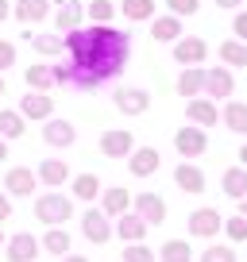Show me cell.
<instances>
[{
    "mask_svg": "<svg viewBox=\"0 0 247 262\" xmlns=\"http://www.w3.org/2000/svg\"><path fill=\"white\" fill-rule=\"evenodd\" d=\"M186 120L197 123V127H216L220 108H216V100H209V97H193L190 104H186Z\"/></svg>",
    "mask_w": 247,
    "mask_h": 262,
    "instance_id": "5bb4252c",
    "label": "cell"
},
{
    "mask_svg": "<svg viewBox=\"0 0 247 262\" xmlns=\"http://www.w3.org/2000/svg\"><path fill=\"white\" fill-rule=\"evenodd\" d=\"M132 205H135V212H139L147 224H166V201L158 193H139Z\"/></svg>",
    "mask_w": 247,
    "mask_h": 262,
    "instance_id": "ac0fdd59",
    "label": "cell"
},
{
    "mask_svg": "<svg viewBox=\"0 0 247 262\" xmlns=\"http://www.w3.org/2000/svg\"><path fill=\"white\" fill-rule=\"evenodd\" d=\"M8 16H12V4H8V0H0V24H4Z\"/></svg>",
    "mask_w": 247,
    "mask_h": 262,
    "instance_id": "ee69618b",
    "label": "cell"
},
{
    "mask_svg": "<svg viewBox=\"0 0 247 262\" xmlns=\"http://www.w3.org/2000/svg\"><path fill=\"white\" fill-rule=\"evenodd\" d=\"M201 262H236V251L232 247H209V251H201Z\"/></svg>",
    "mask_w": 247,
    "mask_h": 262,
    "instance_id": "74e56055",
    "label": "cell"
},
{
    "mask_svg": "<svg viewBox=\"0 0 247 262\" xmlns=\"http://www.w3.org/2000/svg\"><path fill=\"white\" fill-rule=\"evenodd\" d=\"M8 66H16V42L0 39V74H4Z\"/></svg>",
    "mask_w": 247,
    "mask_h": 262,
    "instance_id": "ab89813d",
    "label": "cell"
},
{
    "mask_svg": "<svg viewBox=\"0 0 247 262\" xmlns=\"http://www.w3.org/2000/svg\"><path fill=\"white\" fill-rule=\"evenodd\" d=\"M243 0H216V8H239Z\"/></svg>",
    "mask_w": 247,
    "mask_h": 262,
    "instance_id": "bcb514c9",
    "label": "cell"
},
{
    "mask_svg": "<svg viewBox=\"0 0 247 262\" xmlns=\"http://www.w3.org/2000/svg\"><path fill=\"white\" fill-rule=\"evenodd\" d=\"M4 93H8V81H4V77H0V97H4Z\"/></svg>",
    "mask_w": 247,
    "mask_h": 262,
    "instance_id": "f907efd6",
    "label": "cell"
},
{
    "mask_svg": "<svg viewBox=\"0 0 247 262\" xmlns=\"http://www.w3.org/2000/svg\"><path fill=\"white\" fill-rule=\"evenodd\" d=\"M158 258L162 262H193V247L186 243V239H166Z\"/></svg>",
    "mask_w": 247,
    "mask_h": 262,
    "instance_id": "d6a6232c",
    "label": "cell"
},
{
    "mask_svg": "<svg viewBox=\"0 0 247 262\" xmlns=\"http://www.w3.org/2000/svg\"><path fill=\"white\" fill-rule=\"evenodd\" d=\"M24 131H27L24 112H12V108L0 112V139H24Z\"/></svg>",
    "mask_w": 247,
    "mask_h": 262,
    "instance_id": "83f0119b",
    "label": "cell"
},
{
    "mask_svg": "<svg viewBox=\"0 0 247 262\" xmlns=\"http://www.w3.org/2000/svg\"><path fill=\"white\" fill-rule=\"evenodd\" d=\"M132 147H135V139H132L128 127H108L105 135H100V155L105 158H128Z\"/></svg>",
    "mask_w": 247,
    "mask_h": 262,
    "instance_id": "ba28073f",
    "label": "cell"
},
{
    "mask_svg": "<svg viewBox=\"0 0 247 262\" xmlns=\"http://www.w3.org/2000/svg\"><path fill=\"white\" fill-rule=\"evenodd\" d=\"M4 158H8V143L0 139V162H4Z\"/></svg>",
    "mask_w": 247,
    "mask_h": 262,
    "instance_id": "c3c4849f",
    "label": "cell"
},
{
    "mask_svg": "<svg viewBox=\"0 0 247 262\" xmlns=\"http://www.w3.org/2000/svg\"><path fill=\"white\" fill-rule=\"evenodd\" d=\"M0 247H4V228H0Z\"/></svg>",
    "mask_w": 247,
    "mask_h": 262,
    "instance_id": "816d5d0a",
    "label": "cell"
},
{
    "mask_svg": "<svg viewBox=\"0 0 247 262\" xmlns=\"http://www.w3.org/2000/svg\"><path fill=\"white\" fill-rule=\"evenodd\" d=\"M224 235H228L232 243H247V216H232V220H224Z\"/></svg>",
    "mask_w": 247,
    "mask_h": 262,
    "instance_id": "d590c367",
    "label": "cell"
},
{
    "mask_svg": "<svg viewBox=\"0 0 247 262\" xmlns=\"http://www.w3.org/2000/svg\"><path fill=\"white\" fill-rule=\"evenodd\" d=\"M220 62H224V66H247V42H243V39L220 42Z\"/></svg>",
    "mask_w": 247,
    "mask_h": 262,
    "instance_id": "836d02e7",
    "label": "cell"
},
{
    "mask_svg": "<svg viewBox=\"0 0 247 262\" xmlns=\"http://www.w3.org/2000/svg\"><path fill=\"white\" fill-rule=\"evenodd\" d=\"M0 220H12V196L0 193Z\"/></svg>",
    "mask_w": 247,
    "mask_h": 262,
    "instance_id": "7bdbcfd3",
    "label": "cell"
},
{
    "mask_svg": "<svg viewBox=\"0 0 247 262\" xmlns=\"http://www.w3.org/2000/svg\"><path fill=\"white\" fill-rule=\"evenodd\" d=\"M70 216H74V201H70L66 193H43L39 201H35V220L47 224V228H54V224H66Z\"/></svg>",
    "mask_w": 247,
    "mask_h": 262,
    "instance_id": "7a4b0ae2",
    "label": "cell"
},
{
    "mask_svg": "<svg viewBox=\"0 0 247 262\" xmlns=\"http://www.w3.org/2000/svg\"><path fill=\"white\" fill-rule=\"evenodd\" d=\"M39 181L47 189L66 185V181H70V166L62 162V158H43V162H39Z\"/></svg>",
    "mask_w": 247,
    "mask_h": 262,
    "instance_id": "44dd1931",
    "label": "cell"
},
{
    "mask_svg": "<svg viewBox=\"0 0 247 262\" xmlns=\"http://www.w3.org/2000/svg\"><path fill=\"white\" fill-rule=\"evenodd\" d=\"M232 89H236V77H232L228 66H213V70H205V93H201V97L224 100V97H232Z\"/></svg>",
    "mask_w": 247,
    "mask_h": 262,
    "instance_id": "8992f818",
    "label": "cell"
},
{
    "mask_svg": "<svg viewBox=\"0 0 247 262\" xmlns=\"http://www.w3.org/2000/svg\"><path fill=\"white\" fill-rule=\"evenodd\" d=\"M151 39L155 42H174V39H181V16H155L151 19Z\"/></svg>",
    "mask_w": 247,
    "mask_h": 262,
    "instance_id": "cb8c5ba5",
    "label": "cell"
},
{
    "mask_svg": "<svg viewBox=\"0 0 247 262\" xmlns=\"http://www.w3.org/2000/svg\"><path fill=\"white\" fill-rule=\"evenodd\" d=\"M12 16L19 24H43L50 16V0H16L12 4Z\"/></svg>",
    "mask_w": 247,
    "mask_h": 262,
    "instance_id": "ffe728a7",
    "label": "cell"
},
{
    "mask_svg": "<svg viewBox=\"0 0 247 262\" xmlns=\"http://www.w3.org/2000/svg\"><path fill=\"white\" fill-rule=\"evenodd\" d=\"M81 235L89 239V243L105 247L108 239H112V224H108V216L100 212V208H89V212L81 216Z\"/></svg>",
    "mask_w": 247,
    "mask_h": 262,
    "instance_id": "30bf717a",
    "label": "cell"
},
{
    "mask_svg": "<svg viewBox=\"0 0 247 262\" xmlns=\"http://www.w3.org/2000/svg\"><path fill=\"white\" fill-rule=\"evenodd\" d=\"M174 147H178L181 158H201V155L209 150L205 127H197V123H190V127H178V135H174Z\"/></svg>",
    "mask_w": 247,
    "mask_h": 262,
    "instance_id": "3957f363",
    "label": "cell"
},
{
    "mask_svg": "<svg viewBox=\"0 0 247 262\" xmlns=\"http://www.w3.org/2000/svg\"><path fill=\"white\" fill-rule=\"evenodd\" d=\"M35 170H27V166H12L8 173H0V185L8 189V196H31L35 193Z\"/></svg>",
    "mask_w": 247,
    "mask_h": 262,
    "instance_id": "9c48e42d",
    "label": "cell"
},
{
    "mask_svg": "<svg viewBox=\"0 0 247 262\" xmlns=\"http://www.w3.org/2000/svg\"><path fill=\"white\" fill-rule=\"evenodd\" d=\"M54 70V85H70V66H50Z\"/></svg>",
    "mask_w": 247,
    "mask_h": 262,
    "instance_id": "b9f144b4",
    "label": "cell"
},
{
    "mask_svg": "<svg viewBox=\"0 0 247 262\" xmlns=\"http://www.w3.org/2000/svg\"><path fill=\"white\" fill-rule=\"evenodd\" d=\"M43 143H47V147H74L77 143V127L70 120L50 116V120H43Z\"/></svg>",
    "mask_w": 247,
    "mask_h": 262,
    "instance_id": "52a82bcc",
    "label": "cell"
},
{
    "mask_svg": "<svg viewBox=\"0 0 247 262\" xmlns=\"http://www.w3.org/2000/svg\"><path fill=\"white\" fill-rule=\"evenodd\" d=\"M85 16H89L93 24H112L116 4H112V0H93V4H85Z\"/></svg>",
    "mask_w": 247,
    "mask_h": 262,
    "instance_id": "e575fe53",
    "label": "cell"
},
{
    "mask_svg": "<svg viewBox=\"0 0 247 262\" xmlns=\"http://www.w3.org/2000/svg\"><path fill=\"white\" fill-rule=\"evenodd\" d=\"M239 216H247V196H239Z\"/></svg>",
    "mask_w": 247,
    "mask_h": 262,
    "instance_id": "681fc988",
    "label": "cell"
},
{
    "mask_svg": "<svg viewBox=\"0 0 247 262\" xmlns=\"http://www.w3.org/2000/svg\"><path fill=\"white\" fill-rule=\"evenodd\" d=\"M166 8H170L174 16H197L201 0H166Z\"/></svg>",
    "mask_w": 247,
    "mask_h": 262,
    "instance_id": "f35d334b",
    "label": "cell"
},
{
    "mask_svg": "<svg viewBox=\"0 0 247 262\" xmlns=\"http://www.w3.org/2000/svg\"><path fill=\"white\" fill-rule=\"evenodd\" d=\"M147 228L151 224L143 220L139 212H123V216H116V235L123 239V243H143V239H147Z\"/></svg>",
    "mask_w": 247,
    "mask_h": 262,
    "instance_id": "9a60e30c",
    "label": "cell"
},
{
    "mask_svg": "<svg viewBox=\"0 0 247 262\" xmlns=\"http://www.w3.org/2000/svg\"><path fill=\"white\" fill-rule=\"evenodd\" d=\"M205 93V66H181L178 77V97H201Z\"/></svg>",
    "mask_w": 247,
    "mask_h": 262,
    "instance_id": "d6986e66",
    "label": "cell"
},
{
    "mask_svg": "<svg viewBox=\"0 0 247 262\" xmlns=\"http://www.w3.org/2000/svg\"><path fill=\"white\" fill-rule=\"evenodd\" d=\"M31 47H35V54H43V58H58L62 50H66V35H62V31H54V35H31Z\"/></svg>",
    "mask_w": 247,
    "mask_h": 262,
    "instance_id": "4316f807",
    "label": "cell"
},
{
    "mask_svg": "<svg viewBox=\"0 0 247 262\" xmlns=\"http://www.w3.org/2000/svg\"><path fill=\"white\" fill-rule=\"evenodd\" d=\"M123 262H155V251L143 243H128L123 247Z\"/></svg>",
    "mask_w": 247,
    "mask_h": 262,
    "instance_id": "8d00e7d4",
    "label": "cell"
},
{
    "mask_svg": "<svg viewBox=\"0 0 247 262\" xmlns=\"http://www.w3.org/2000/svg\"><path fill=\"white\" fill-rule=\"evenodd\" d=\"M66 50H70V85L74 89H97V85L112 81L128 66L132 54V39L116 31L112 24H93V27H74L66 31Z\"/></svg>",
    "mask_w": 247,
    "mask_h": 262,
    "instance_id": "6da1fadb",
    "label": "cell"
},
{
    "mask_svg": "<svg viewBox=\"0 0 247 262\" xmlns=\"http://www.w3.org/2000/svg\"><path fill=\"white\" fill-rule=\"evenodd\" d=\"M19 112H24V120H50L54 116V97H47V93H39V89H31L24 100H19Z\"/></svg>",
    "mask_w": 247,
    "mask_h": 262,
    "instance_id": "4fadbf2b",
    "label": "cell"
},
{
    "mask_svg": "<svg viewBox=\"0 0 247 262\" xmlns=\"http://www.w3.org/2000/svg\"><path fill=\"white\" fill-rule=\"evenodd\" d=\"M224 231V216L216 212V208H197V212H190V235L193 239H213Z\"/></svg>",
    "mask_w": 247,
    "mask_h": 262,
    "instance_id": "5b68a950",
    "label": "cell"
},
{
    "mask_svg": "<svg viewBox=\"0 0 247 262\" xmlns=\"http://www.w3.org/2000/svg\"><path fill=\"white\" fill-rule=\"evenodd\" d=\"M158 166H162V155H158L155 147H132V155H128V170H132V178H151Z\"/></svg>",
    "mask_w": 247,
    "mask_h": 262,
    "instance_id": "8fae6325",
    "label": "cell"
},
{
    "mask_svg": "<svg viewBox=\"0 0 247 262\" xmlns=\"http://www.w3.org/2000/svg\"><path fill=\"white\" fill-rule=\"evenodd\" d=\"M81 19H85V4L81 0H62L58 4V12H54V31H74V27H81Z\"/></svg>",
    "mask_w": 247,
    "mask_h": 262,
    "instance_id": "e0dca14e",
    "label": "cell"
},
{
    "mask_svg": "<svg viewBox=\"0 0 247 262\" xmlns=\"http://www.w3.org/2000/svg\"><path fill=\"white\" fill-rule=\"evenodd\" d=\"M224 127L236 131V135H247V104L243 100H228L224 104Z\"/></svg>",
    "mask_w": 247,
    "mask_h": 262,
    "instance_id": "f1b7e54d",
    "label": "cell"
},
{
    "mask_svg": "<svg viewBox=\"0 0 247 262\" xmlns=\"http://www.w3.org/2000/svg\"><path fill=\"white\" fill-rule=\"evenodd\" d=\"M128 208H132V193H128V189H105V193H100V212H105L108 220L123 216Z\"/></svg>",
    "mask_w": 247,
    "mask_h": 262,
    "instance_id": "7402d4cb",
    "label": "cell"
},
{
    "mask_svg": "<svg viewBox=\"0 0 247 262\" xmlns=\"http://www.w3.org/2000/svg\"><path fill=\"white\" fill-rule=\"evenodd\" d=\"M43 251L47 254H54V258H62V254H70L74 251V243H70V231L62 228V224H54V228H47V235H43Z\"/></svg>",
    "mask_w": 247,
    "mask_h": 262,
    "instance_id": "d4e9b609",
    "label": "cell"
},
{
    "mask_svg": "<svg viewBox=\"0 0 247 262\" xmlns=\"http://www.w3.org/2000/svg\"><path fill=\"white\" fill-rule=\"evenodd\" d=\"M220 189L232 196V201L247 196V166H232V170H224V178H220Z\"/></svg>",
    "mask_w": 247,
    "mask_h": 262,
    "instance_id": "484cf974",
    "label": "cell"
},
{
    "mask_svg": "<svg viewBox=\"0 0 247 262\" xmlns=\"http://www.w3.org/2000/svg\"><path fill=\"white\" fill-rule=\"evenodd\" d=\"M147 108H151V93L147 89H116V112L143 116Z\"/></svg>",
    "mask_w": 247,
    "mask_h": 262,
    "instance_id": "2e32d148",
    "label": "cell"
},
{
    "mask_svg": "<svg viewBox=\"0 0 247 262\" xmlns=\"http://www.w3.org/2000/svg\"><path fill=\"white\" fill-rule=\"evenodd\" d=\"M24 81H27V89H39V93H47L50 85H54V70L50 66H27V74H24Z\"/></svg>",
    "mask_w": 247,
    "mask_h": 262,
    "instance_id": "1f68e13d",
    "label": "cell"
},
{
    "mask_svg": "<svg viewBox=\"0 0 247 262\" xmlns=\"http://www.w3.org/2000/svg\"><path fill=\"white\" fill-rule=\"evenodd\" d=\"M120 12H123V19L143 24V19H155V0H123Z\"/></svg>",
    "mask_w": 247,
    "mask_h": 262,
    "instance_id": "f546056e",
    "label": "cell"
},
{
    "mask_svg": "<svg viewBox=\"0 0 247 262\" xmlns=\"http://www.w3.org/2000/svg\"><path fill=\"white\" fill-rule=\"evenodd\" d=\"M8 262H39V239L31 235V231H16V235L8 239Z\"/></svg>",
    "mask_w": 247,
    "mask_h": 262,
    "instance_id": "7c38bea8",
    "label": "cell"
},
{
    "mask_svg": "<svg viewBox=\"0 0 247 262\" xmlns=\"http://www.w3.org/2000/svg\"><path fill=\"white\" fill-rule=\"evenodd\" d=\"M239 166H247V143L239 147Z\"/></svg>",
    "mask_w": 247,
    "mask_h": 262,
    "instance_id": "7dc6e473",
    "label": "cell"
},
{
    "mask_svg": "<svg viewBox=\"0 0 247 262\" xmlns=\"http://www.w3.org/2000/svg\"><path fill=\"white\" fill-rule=\"evenodd\" d=\"M70 189H74L77 201H97V196H100V178H97V173H77Z\"/></svg>",
    "mask_w": 247,
    "mask_h": 262,
    "instance_id": "4dcf8cb0",
    "label": "cell"
},
{
    "mask_svg": "<svg viewBox=\"0 0 247 262\" xmlns=\"http://www.w3.org/2000/svg\"><path fill=\"white\" fill-rule=\"evenodd\" d=\"M58 262H89V258H85V254H62Z\"/></svg>",
    "mask_w": 247,
    "mask_h": 262,
    "instance_id": "f6af8a7d",
    "label": "cell"
},
{
    "mask_svg": "<svg viewBox=\"0 0 247 262\" xmlns=\"http://www.w3.org/2000/svg\"><path fill=\"white\" fill-rule=\"evenodd\" d=\"M209 58V42L201 35H181L174 39V62L178 66H201Z\"/></svg>",
    "mask_w": 247,
    "mask_h": 262,
    "instance_id": "277c9868",
    "label": "cell"
},
{
    "mask_svg": "<svg viewBox=\"0 0 247 262\" xmlns=\"http://www.w3.org/2000/svg\"><path fill=\"white\" fill-rule=\"evenodd\" d=\"M174 185H178L181 193H205V173L193 162H181L178 170H174Z\"/></svg>",
    "mask_w": 247,
    "mask_h": 262,
    "instance_id": "603a6c76",
    "label": "cell"
},
{
    "mask_svg": "<svg viewBox=\"0 0 247 262\" xmlns=\"http://www.w3.org/2000/svg\"><path fill=\"white\" fill-rule=\"evenodd\" d=\"M232 35L247 42V12H236V19H232Z\"/></svg>",
    "mask_w": 247,
    "mask_h": 262,
    "instance_id": "60d3db41",
    "label": "cell"
}]
</instances>
